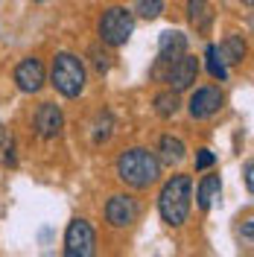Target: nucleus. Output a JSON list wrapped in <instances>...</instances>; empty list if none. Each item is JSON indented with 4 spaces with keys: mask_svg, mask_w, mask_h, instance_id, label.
<instances>
[{
    "mask_svg": "<svg viewBox=\"0 0 254 257\" xmlns=\"http://www.w3.org/2000/svg\"><path fill=\"white\" fill-rule=\"evenodd\" d=\"M114 170H117V178H120L123 184L135 187V190H146V187L158 184L161 161H158V155H155L152 149H146V146H129V149H123V152L117 155Z\"/></svg>",
    "mask_w": 254,
    "mask_h": 257,
    "instance_id": "f257e3e1",
    "label": "nucleus"
},
{
    "mask_svg": "<svg viewBox=\"0 0 254 257\" xmlns=\"http://www.w3.org/2000/svg\"><path fill=\"white\" fill-rule=\"evenodd\" d=\"M193 208V178L184 173H175L164 181L158 193V213L170 228H181Z\"/></svg>",
    "mask_w": 254,
    "mask_h": 257,
    "instance_id": "f03ea898",
    "label": "nucleus"
},
{
    "mask_svg": "<svg viewBox=\"0 0 254 257\" xmlns=\"http://www.w3.org/2000/svg\"><path fill=\"white\" fill-rule=\"evenodd\" d=\"M50 85L64 99H76V96L85 94L88 70H85V64H82L79 56H73V53H56L53 67H50Z\"/></svg>",
    "mask_w": 254,
    "mask_h": 257,
    "instance_id": "7ed1b4c3",
    "label": "nucleus"
},
{
    "mask_svg": "<svg viewBox=\"0 0 254 257\" xmlns=\"http://www.w3.org/2000/svg\"><path fill=\"white\" fill-rule=\"evenodd\" d=\"M135 32V15L129 12L126 6H108L102 15H99V24H96V35L105 47H126V41Z\"/></svg>",
    "mask_w": 254,
    "mask_h": 257,
    "instance_id": "20e7f679",
    "label": "nucleus"
},
{
    "mask_svg": "<svg viewBox=\"0 0 254 257\" xmlns=\"http://www.w3.org/2000/svg\"><path fill=\"white\" fill-rule=\"evenodd\" d=\"M64 257H96V231L88 219H70L64 231Z\"/></svg>",
    "mask_w": 254,
    "mask_h": 257,
    "instance_id": "39448f33",
    "label": "nucleus"
},
{
    "mask_svg": "<svg viewBox=\"0 0 254 257\" xmlns=\"http://www.w3.org/2000/svg\"><path fill=\"white\" fill-rule=\"evenodd\" d=\"M199 70H202V62L190 56V53H184V56H178L175 62H170L167 67V73H164V82L173 88L175 94H181V91H190L196 79H199Z\"/></svg>",
    "mask_w": 254,
    "mask_h": 257,
    "instance_id": "423d86ee",
    "label": "nucleus"
},
{
    "mask_svg": "<svg viewBox=\"0 0 254 257\" xmlns=\"http://www.w3.org/2000/svg\"><path fill=\"white\" fill-rule=\"evenodd\" d=\"M222 105H225V94L219 85H202L187 99V111H190L193 120H207V117L219 114Z\"/></svg>",
    "mask_w": 254,
    "mask_h": 257,
    "instance_id": "0eeeda50",
    "label": "nucleus"
},
{
    "mask_svg": "<svg viewBox=\"0 0 254 257\" xmlns=\"http://www.w3.org/2000/svg\"><path fill=\"white\" fill-rule=\"evenodd\" d=\"M138 216H141V205L129 193H114L105 202V222L111 228H129L138 222Z\"/></svg>",
    "mask_w": 254,
    "mask_h": 257,
    "instance_id": "6e6552de",
    "label": "nucleus"
},
{
    "mask_svg": "<svg viewBox=\"0 0 254 257\" xmlns=\"http://www.w3.org/2000/svg\"><path fill=\"white\" fill-rule=\"evenodd\" d=\"M12 79H15V85H18V91H21V94H38V91L47 85V70H44V62H41V59H35V56H27V59L15 67Z\"/></svg>",
    "mask_w": 254,
    "mask_h": 257,
    "instance_id": "1a4fd4ad",
    "label": "nucleus"
},
{
    "mask_svg": "<svg viewBox=\"0 0 254 257\" xmlns=\"http://www.w3.org/2000/svg\"><path fill=\"white\" fill-rule=\"evenodd\" d=\"M62 128H64L62 108H59L56 102H41L38 111H35V132H38V138L53 141V138L62 135Z\"/></svg>",
    "mask_w": 254,
    "mask_h": 257,
    "instance_id": "9d476101",
    "label": "nucleus"
},
{
    "mask_svg": "<svg viewBox=\"0 0 254 257\" xmlns=\"http://www.w3.org/2000/svg\"><path fill=\"white\" fill-rule=\"evenodd\" d=\"M187 35L178 30H164L158 38V64H170L175 62L178 56H184L187 53Z\"/></svg>",
    "mask_w": 254,
    "mask_h": 257,
    "instance_id": "9b49d317",
    "label": "nucleus"
},
{
    "mask_svg": "<svg viewBox=\"0 0 254 257\" xmlns=\"http://www.w3.org/2000/svg\"><path fill=\"white\" fill-rule=\"evenodd\" d=\"M187 158V146L181 138H175V135H164L158 141V161L161 167L167 164V167H175V164H181V161Z\"/></svg>",
    "mask_w": 254,
    "mask_h": 257,
    "instance_id": "f8f14e48",
    "label": "nucleus"
},
{
    "mask_svg": "<svg viewBox=\"0 0 254 257\" xmlns=\"http://www.w3.org/2000/svg\"><path fill=\"white\" fill-rule=\"evenodd\" d=\"M219 193H222V178L216 176V173H207V176H202L199 187H196V205H199V210H202V213H205V210H210V205L219 199Z\"/></svg>",
    "mask_w": 254,
    "mask_h": 257,
    "instance_id": "ddd939ff",
    "label": "nucleus"
},
{
    "mask_svg": "<svg viewBox=\"0 0 254 257\" xmlns=\"http://www.w3.org/2000/svg\"><path fill=\"white\" fill-rule=\"evenodd\" d=\"M219 47V56H222V62L231 67V64H242L245 62V56H248V44H245V38L237 35V32H231V35H225L222 44H216Z\"/></svg>",
    "mask_w": 254,
    "mask_h": 257,
    "instance_id": "4468645a",
    "label": "nucleus"
},
{
    "mask_svg": "<svg viewBox=\"0 0 254 257\" xmlns=\"http://www.w3.org/2000/svg\"><path fill=\"white\" fill-rule=\"evenodd\" d=\"M187 21H190L196 32H210L213 27V6L207 0H187Z\"/></svg>",
    "mask_w": 254,
    "mask_h": 257,
    "instance_id": "2eb2a0df",
    "label": "nucleus"
},
{
    "mask_svg": "<svg viewBox=\"0 0 254 257\" xmlns=\"http://www.w3.org/2000/svg\"><path fill=\"white\" fill-rule=\"evenodd\" d=\"M152 105H155V114H158L161 120H170V117H175V114H178V108H181V99H178V94H175L173 88H167V91H158V94H155Z\"/></svg>",
    "mask_w": 254,
    "mask_h": 257,
    "instance_id": "dca6fc26",
    "label": "nucleus"
},
{
    "mask_svg": "<svg viewBox=\"0 0 254 257\" xmlns=\"http://www.w3.org/2000/svg\"><path fill=\"white\" fill-rule=\"evenodd\" d=\"M205 67H207V73H210L216 82L228 79V64L222 62V56H219V47H216V44H207V50H205Z\"/></svg>",
    "mask_w": 254,
    "mask_h": 257,
    "instance_id": "f3484780",
    "label": "nucleus"
},
{
    "mask_svg": "<svg viewBox=\"0 0 254 257\" xmlns=\"http://www.w3.org/2000/svg\"><path fill=\"white\" fill-rule=\"evenodd\" d=\"M114 135V117L111 111H102V114H96V120H94V144H108V138Z\"/></svg>",
    "mask_w": 254,
    "mask_h": 257,
    "instance_id": "a211bd4d",
    "label": "nucleus"
},
{
    "mask_svg": "<svg viewBox=\"0 0 254 257\" xmlns=\"http://www.w3.org/2000/svg\"><path fill=\"white\" fill-rule=\"evenodd\" d=\"M161 12H164V0H135V12L132 15L155 21V18H161Z\"/></svg>",
    "mask_w": 254,
    "mask_h": 257,
    "instance_id": "6ab92c4d",
    "label": "nucleus"
},
{
    "mask_svg": "<svg viewBox=\"0 0 254 257\" xmlns=\"http://www.w3.org/2000/svg\"><path fill=\"white\" fill-rule=\"evenodd\" d=\"M91 59H94V67H96V73H108V67H111V56L102 50L99 53V47L91 50Z\"/></svg>",
    "mask_w": 254,
    "mask_h": 257,
    "instance_id": "aec40b11",
    "label": "nucleus"
},
{
    "mask_svg": "<svg viewBox=\"0 0 254 257\" xmlns=\"http://www.w3.org/2000/svg\"><path fill=\"white\" fill-rule=\"evenodd\" d=\"M213 164H216V155H213L210 149H199V152H196V170H199V173L210 170Z\"/></svg>",
    "mask_w": 254,
    "mask_h": 257,
    "instance_id": "412c9836",
    "label": "nucleus"
},
{
    "mask_svg": "<svg viewBox=\"0 0 254 257\" xmlns=\"http://www.w3.org/2000/svg\"><path fill=\"white\" fill-rule=\"evenodd\" d=\"M242 173H245V187H248V193H251V190H254V161H251V158L245 161Z\"/></svg>",
    "mask_w": 254,
    "mask_h": 257,
    "instance_id": "4be33fe9",
    "label": "nucleus"
},
{
    "mask_svg": "<svg viewBox=\"0 0 254 257\" xmlns=\"http://www.w3.org/2000/svg\"><path fill=\"white\" fill-rule=\"evenodd\" d=\"M242 240H245V245H251V242H254V222H251V216H248L245 225H242Z\"/></svg>",
    "mask_w": 254,
    "mask_h": 257,
    "instance_id": "5701e85b",
    "label": "nucleus"
},
{
    "mask_svg": "<svg viewBox=\"0 0 254 257\" xmlns=\"http://www.w3.org/2000/svg\"><path fill=\"white\" fill-rule=\"evenodd\" d=\"M242 6H245V9H251V6H254V0H242Z\"/></svg>",
    "mask_w": 254,
    "mask_h": 257,
    "instance_id": "b1692460",
    "label": "nucleus"
},
{
    "mask_svg": "<svg viewBox=\"0 0 254 257\" xmlns=\"http://www.w3.org/2000/svg\"><path fill=\"white\" fill-rule=\"evenodd\" d=\"M35 3H44V0H35Z\"/></svg>",
    "mask_w": 254,
    "mask_h": 257,
    "instance_id": "393cba45",
    "label": "nucleus"
}]
</instances>
